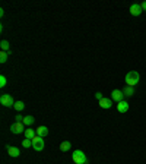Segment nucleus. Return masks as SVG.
<instances>
[{
    "label": "nucleus",
    "mask_w": 146,
    "mask_h": 164,
    "mask_svg": "<svg viewBox=\"0 0 146 164\" xmlns=\"http://www.w3.org/2000/svg\"><path fill=\"white\" fill-rule=\"evenodd\" d=\"M6 84H7V79H6L5 75H2V76H0V87L5 88V87H6Z\"/></svg>",
    "instance_id": "obj_20"
},
{
    "label": "nucleus",
    "mask_w": 146,
    "mask_h": 164,
    "mask_svg": "<svg viewBox=\"0 0 146 164\" xmlns=\"http://www.w3.org/2000/svg\"><path fill=\"white\" fill-rule=\"evenodd\" d=\"M10 132L15 133V135H21V133H25V125L24 123H18L15 122L10 125Z\"/></svg>",
    "instance_id": "obj_5"
},
{
    "label": "nucleus",
    "mask_w": 146,
    "mask_h": 164,
    "mask_svg": "<svg viewBox=\"0 0 146 164\" xmlns=\"http://www.w3.org/2000/svg\"><path fill=\"white\" fill-rule=\"evenodd\" d=\"M0 104L3 107H13L15 101H13V97L10 94H2L0 95Z\"/></svg>",
    "instance_id": "obj_4"
},
{
    "label": "nucleus",
    "mask_w": 146,
    "mask_h": 164,
    "mask_svg": "<svg viewBox=\"0 0 146 164\" xmlns=\"http://www.w3.org/2000/svg\"><path fill=\"white\" fill-rule=\"evenodd\" d=\"M111 100L116 103H120L124 100V94H123L121 89H112L111 92Z\"/></svg>",
    "instance_id": "obj_6"
},
{
    "label": "nucleus",
    "mask_w": 146,
    "mask_h": 164,
    "mask_svg": "<svg viewBox=\"0 0 146 164\" xmlns=\"http://www.w3.org/2000/svg\"><path fill=\"white\" fill-rule=\"evenodd\" d=\"M130 13L133 15V16H140L142 15V12H143V10H142V7H140V3H133V5L130 6Z\"/></svg>",
    "instance_id": "obj_7"
},
{
    "label": "nucleus",
    "mask_w": 146,
    "mask_h": 164,
    "mask_svg": "<svg viewBox=\"0 0 146 164\" xmlns=\"http://www.w3.org/2000/svg\"><path fill=\"white\" fill-rule=\"evenodd\" d=\"M70 148H72V144H70L69 141H63V142L60 144V150L63 151V152H67Z\"/></svg>",
    "instance_id": "obj_15"
},
{
    "label": "nucleus",
    "mask_w": 146,
    "mask_h": 164,
    "mask_svg": "<svg viewBox=\"0 0 146 164\" xmlns=\"http://www.w3.org/2000/svg\"><path fill=\"white\" fill-rule=\"evenodd\" d=\"M72 160L75 164H85L88 163V157L85 155V152L80 150H76L75 152L72 154Z\"/></svg>",
    "instance_id": "obj_2"
},
{
    "label": "nucleus",
    "mask_w": 146,
    "mask_h": 164,
    "mask_svg": "<svg viewBox=\"0 0 146 164\" xmlns=\"http://www.w3.org/2000/svg\"><path fill=\"white\" fill-rule=\"evenodd\" d=\"M9 54L7 51H0V63H6L7 59H9Z\"/></svg>",
    "instance_id": "obj_17"
},
{
    "label": "nucleus",
    "mask_w": 146,
    "mask_h": 164,
    "mask_svg": "<svg viewBox=\"0 0 146 164\" xmlns=\"http://www.w3.org/2000/svg\"><path fill=\"white\" fill-rule=\"evenodd\" d=\"M140 81V75L136 72V70H130V72L126 73V85L129 87H136Z\"/></svg>",
    "instance_id": "obj_1"
},
{
    "label": "nucleus",
    "mask_w": 146,
    "mask_h": 164,
    "mask_svg": "<svg viewBox=\"0 0 146 164\" xmlns=\"http://www.w3.org/2000/svg\"><path fill=\"white\" fill-rule=\"evenodd\" d=\"M6 150H7V154H9V157H13V158H16V157H19V155H21V150L18 148V147H10V145H7V147H6Z\"/></svg>",
    "instance_id": "obj_8"
},
{
    "label": "nucleus",
    "mask_w": 146,
    "mask_h": 164,
    "mask_svg": "<svg viewBox=\"0 0 146 164\" xmlns=\"http://www.w3.org/2000/svg\"><path fill=\"white\" fill-rule=\"evenodd\" d=\"M129 103L126 101V100H123V101L117 103V110H118V113H127L129 111Z\"/></svg>",
    "instance_id": "obj_10"
},
{
    "label": "nucleus",
    "mask_w": 146,
    "mask_h": 164,
    "mask_svg": "<svg viewBox=\"0 0 146 164\" xmlns=\"http://www.w3.org/2000/svg\"><path fill=\"white\" fill-rule=\"evenodd\" d=\"M25 138L26 139H32V138H35L37 136V132H35V129H25Z\"/></svg>",
    "instance_id": "obj_14"
},
{
    "label": "nucleus",
    "mask_w": 146,
    "mask_h": 164,
    "mask_svg": "<svg viewBox=\"0 0 146 164\" xmlns=\"http://www.w3.org/2000/svg\"><path fill=\"white\" fill-rule=\"evenodd\" d=\"M121 91H123V94H124V97H133L135 95V87H129V85H126Z\"/></svg>",
    "instance_id": "obj_12"
},
{
    "label": "nucleus",
    "mask_w": 146,
    "mask_h": 164,
    "mask_svg": "<svg viewBox=\"0 0 146 164\" xmlns=\"http://www.w3.org/2000/svg\"><path fill=\"white\" fill-rule=\"evenodd\" d=\"M44 147H45V144H44V138L43 136H35V138H32V148H34V151H37V152H41V151L44 150Z\"/></svg>",
    "instance_id": "obj_3"
},
{
    "label": "nucleus",
    "mask_w": 146,
    "mask_h": 164,
    "mask_svg": "<svg viewBox=\"0 0 146 164\" xmlns=\"http://www.w3.org/2000/svg\"><path fill=\"white\" fill-rule=\"evenodd\" d=\"M140 7H142V10H143V12H146V2H142Z\"/></svg>",
    "instance_id": "obj_22"
},
{
    "label": "nucleus",
    "mask_w": 146,
    "mask_h": 164,
    "mask_svg": "<svg viewBox=\"0 0 146 164\" xmlns=\"http://www.w3.org/2000/svg\"><path fill=\"white\" fill-rule=\"evenodd\" d=\"M15 110H18V111H22L25 109V104L24 101H15V106H13Z\"/></svg>",
    "instance_id": "obj_18"
},
{
    "label": "nucleus",
    "mask_w": 146,
    "mask_h": 164,
    "mask_svg": "<svg viewBox=\"0 0 146 164\" xmlns=\"http://www.w3.org/2000/svg\"><path fill=\"white\" fill-rule=\"evenodd\" d=\"M99 106H101V109H104V110H108V109H111L112 107V100L111 98H102V100H99Z\"/></svg>",
    "instance_id": "obj_9"
},
{
    "label": "nucleus",
    "mask_w": 146,
    "mask_h": 164,
    "mask_svg": "<svg viewBox=\"0 0 146 164\" xmlns=\"http://www.w3.org/2000/svg\"><path fill=\"white\" fill-rule=\"evenodd\" d=\"M35 132H37V135L38 136H47L48 135V128L47 126H38L37 129H35Z\"/></svg>",
    "instance_id": "obj_11"
},
{
    "label": "nucleus",
    "mask_w": 146,
    "mask_h": 164,
    "mask_svg": "<svg viewBox=\"0 0 146 164\" xmlns=\"http://www.w3.org/2000/svg\"><path fill=\"white\" fill-rule=\"evenodd\" d=\"M34 122H35V119H34L32 116H25V117H24V122H22V123H24L25 126H28V128H29V126L34 125Z\"/></svg>",
    "instance_id": "obj_16"
},
{
    "label": "nucleus",
    "mask_w": 146,
    "mask_h": 164,
    "mask_svg": "<svg viewBox=\"0 0 146 164\" xmlns=\"http://www.w3.org/2000/svg\"><path fill=\"white\" fill-rule=\"evenodd\" d=\"M85 164H88V163H85Z\"/></svg>",
    "instance_id": "obj_23"
},
{
    "label": "nucleus",
    "mask_w": 146,
    "mask_h": 164,
    "mask_svg": "<svg viewBox=\"0 0 146 164\" xmlns=\"http://www.w3.org/2000/svg\"><path fill=\"white\" fill-rule=\"evenodd\" d=\"M22 147H24V148H31V147H32V139H26V138H25V139L22 141Z\"/></svg>",
    "instance_id": "obj_19"
},
{
    "label": "nucleus",
    "mask_w": 146,
    "mask_h": 164,
    "mask_svg": "<svg viewBox=\"0 0 146 164\" xmlns=\"http://www.w3.org/2000/svg\"><path fill=\"white\" fill-rule=\"evenodd\" d=\"M0 50L2 51H7V53H10V44L7 40H2L0 41Z\"/></svg>",
    "instance_id": "obj_13"
},
{
    "label": "nucleus",
    "mask_w": 146,
    "mask_h": 164,
    "mask_svg": "<svg viewBox=\"0 0 146 164\" xmlns=\"http://www.w3.org/2000/svg\"><path fill=\"white\" fill-rule=\"evenodd\" d=\"M95 98H97L98 101H99V100H102L104 97H102V94H101V92H95Z\"/></svg>",
    "instance_id": "obj_21"
}]
</instances>
